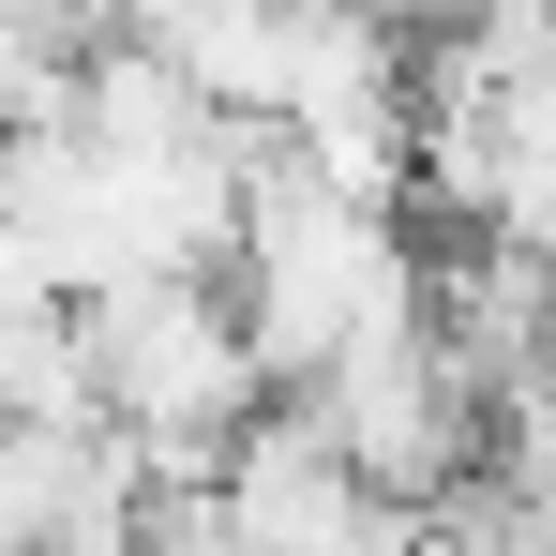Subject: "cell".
I'll use <instances>...</instances> for the list:
<instances>
[{
	"mask_svg": "<svg viewBox=\"0 0 556 556\" xmlns=\"http://www.w3.org/2000/svg\"><path fill=\"white\" fill-rule=\"evenodd\" d=\"M301 421L346 452V481H362V496H391V511H437V496L466 481L481 391H466V362L421 331V346H376V362H346L331 391H301Z\"/></svg>",
	"mask_w": 556,
	"mask_h": 556,
	"instance_id": "6da1fadb",
	"label": "cell"
}]
</instances>
